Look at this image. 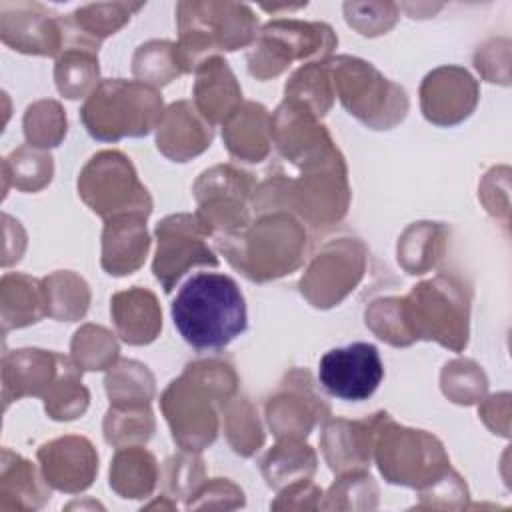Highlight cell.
I'll return each mask as SVG.
<instances>
[{
  "mask_svg": "<svg viewBox=\"0 0 512 512\" xmlns=\"http://www.w3.org/2000/svg\"><path fill=\"white\" fill-rule=\"evenodd\" d=\"M238 376L228 362L200 360L168 384L160 408L174 442L188 452H200L216 440L218 408L236 394Z\"/></svg>",
  "mask_w": 512,
  "mask_h": 512,
  "instance_id": "obj_1",
  "label": "cell"
},
{
  "mask_svg": "<svg viewBox=\"0 0 512 512\" xmlns=\"http://www.w3.org/2000/svg\"><path fill=\"white\" fill-rule=\"evenodd\" d=\"M300 176L290 180L268 178L252 194L258 212L292 210L310 226H330L344 218L350 204L348 172L340 150L334 146L298 164Z\"/></svg>",
  "mask_w": 512,
  "mask_h": 512,
  "instance_id": "obj_2",
  "label": "cell"
},
{
  "mask_svg": "<svg viewBox=\"0 0 512 512\" xmlns=\"http://www.w3.org/2000/svg\"><path fill=\"white\" fill-rule=\"evenodd\" d=\"M170 312L180 336L198 352L226 348L248 326L246 302L236 280L218 272L188 278Z\"/></svg>",
  "mask_w": 512,
  "mask_h": 512,
  "instance_id": "obj_3",
  "label": "cell"
},
{
  "mask_svg": "<svg viewBox=\"0 0 512 512\" xmlns=\"http://www.w3.org/2000/svg\"><path fill=\"white\" fill-rule=\"evenodd\" d=\"M226 260L252 282H268L302 266L308 234L290 212H264L244 230L216 238Z\"/></svg>",
  "mask_w": 512,
  "mask_h": 512,
  "instance_id": "obj_4",
  "label": "cell"
},
{
  "mask_svg": "<svg viewBox=\"0 0 512 512\" xmlns=\"http://www.w3.org/2000/svg\"><path fill=\"white\" fill-rule=\"evenodd\" d=\"M162 114V94L158 88L124 78L102 80L80 110L88 134L100 142L146 136L158 128Z\"/></svg>",
  "mask_w": 512,
  "mask_h": 512,
  "instance_id": "obj_5",
  "label": "cell"
},
{
  "mask_svg": "<svg viewBox=\"0 0 512 512\" xmlns=\"http://www.w3.org/2000/svg\"><path fill=\"white\" fill-rule=\"evenodd\" d=\"M178 50L186 72L216 50H238L256 40L258 18L246 4L236 2H180Z\"/></svg>",
  "mask_w": 512,
  "mask_h": 512,
  "instance_id": "obj_6",
  "label": "cell"
},
{
  "mask_svg": "<svg viewBox=\"0 0 512 512\" xmlns=\"http://www.w3.org/2000/svg\"><path fill=\"white\" fill-rule=\"evenodd\" d=\"M408 330L416 340H434L460 352L468 344L470 290L454 276L420 282L402 298Z\"/></svg>",
  "mask_w": 512,
  "mask_h": 512,
  "instance_id": "obj_7",
  "label": "cell"
},
{
  "mask_svg": "<svg viewBox=\"0 0 512 512\" xmlns=\"http://www.w3.org/2000/svg\"><path fill=\"white\" fill-rule=\"evenodd\" d=\"M326 62L334 94L362 124L388 130L404 120L408 112L404 88L382 76L370 62L356 56H336Z\"/></svg>",
  "mask_w": 512,
  "mask_h": 512,
  "instance_id": "obj_8",
  "label": "cell"
},
{
  "mask_svg": "<svg viewBox=\"0 0 512 512\" xmlns=\"http://www.w3.org/2000/svg\"><path fill=\"white\" fill-rule=\"evenodd\" d=\"M374 458L386 482L418 490L450 470V458L436 436L398 426L390 414L376 434Z\"/></svg>",
  "mask_w": 512,
  "mask_h": 512,
  "instance_id": "obj_9",
  "label": "cell"
},
{
  "mask_svg": "<svg viewBox=\"0 0 512 512\" xmlns=\"http://www.w3.org/2000/svg\"><path fill=\"white\" fill-rule=\"evenodd\" d=\"M338 38L324 22L272 20L256 36L248 52V72L258 80L282 74L294 60H326Z\"/></svg>",
  "mask_w": 512,
  "mask_h": 512,
  "instance_id": "obj_10",
  "label": "cell"
},
{
  "mask_svg": "<svg viewBox=\"0 0 512 512\" xmlns=\"http://www.w3.org/2000/svg\"><path fill=\"white\" fill-rule=\"evenodd\" d=\"M78 194L86 206L104 220L120 214L150 216L152 198L122 152L102 150L82 168Z\"/></svg>",
  "mask_w": 512,
  "mask_h": 512,
  "instance_id": "obj_11",
  "label": "cell"
},
{
  "mask_svg": "<svg viewBox=\"0 0 512 512\" xmlns=\"http://www.w3.org/2000/svg\"><path fill=\"white\" fill-rule=\"evenodd\" d=\"M254 190L252 174L232 164H218L204 170L194 182V196L198 200L196 216L208 234L222 238L244 230L250 224L248 200Z\"/></svg>",
  "mask_w": 512,
  "mask_h": 512,
  "instance_id": "obj_12",
  "label": "cell"
},
{
  "mask_svg": "<svg viewBox=\"0 0 512 512\" xmlns=\"http://www.w3.org/2000/svg\"><path fill=\"white\" fill-rule=\"evenodd\" d=\"M368 250L356 238H338L322 246L300 278L302 296L316 308L340 304L362 280Z\"/></svg>",
  "mask_w": 512,
  "mask_h": 512,
  "instance_id": "obj_13",
  "label": "cell"
},
{
  "mask_svg": "<svg viewBox=\"0 0 512 512\" xmlns=\"http://www.w3.org/2000/svg\"><path fill=\"white\" fill-rule=\"evenodd\" d=\"M208 230L196 214H172L156 226V258L152 264L156 280L170 294L174 284L198 264L218 266V258L206 244Z\"/></svg>",
  "mask_w": 512,
  "mask_h": 512,
  "instance_id": "obj_14",
  "label": "cell"
},
{
  "mask_svg": "<svg viewBox=\"0 0 512 512\" xmlns=\"http://www.w3.org/2000/svg\"><path fill=\"white\" fill-rule=\"evenodd\" d=\"M384 378V364L374 344L352 342L328 350L318 364V382L334 398L362 402Z\"/></svg>",
  "mask_w": 512,
  "mask_h": 512,
  "instance_id": "obj_15",
  "label": "cell"
},
{
  "mask_svg": "<svg viewBox=\"0 0 512 512\" xmlns=\"http://www.w3.org/2000/svg\"><path fill=\"white\" fill-rule=\"evenodd\" d=\"M330 406L314 392L306 370H290L280 390L266 402V420L272 434L280 438H304L318 422L328 420Z\"/></svg>",
  "mask_w": 512,
  "mask_h": 512,
  "instance_id": "obj_16",
  "label": "cell"
},
{
  "mask_svg": "<svg viewBox=\"0 0 512 512\" xmlns=\"http://www.w3.org/2000/svg\"><path fill=\"white\" fill-rule=\"evenodd\" d=\"M0 38L24 54L60 56L64 48L60 16L38 2H0Z\"/></svg>",
  "mask_w": 512,
  "mask_h": 512,
  "instance_id": "obj_17",
  "label": "cell"
},
{
  "mask_svg": "<svg viewBox=\"0 0 512 512\" xmlns=\"http://www.w3.org/2000/svg\"><path fill=\"white\" fill-rule=\"evenodd\" d=\"M478 102V84L460 66H440L420 86V108L428 122L454 126L466 120Z\"/></svg>",
  "mask_w": 512,
  "mask_h": 512,
  "instance_id": "obj_18",
  "label": "cell"
},
{
  "mask_svg": "<svg viewBox=\"0 0 512 512\" xmlns=\"http://www.w3.org/2000/svg\"><path fill=\"white\" fill-rule=\"evenodd\" d=\"M38 462L50 488L66 494L86 490L98 472V454L84 436H62L42 444Z\"/></svg>",
  "mask_w": 512,
  "mask_h": 512,
  "instance_id": "obj_19",
  "label": "cell"
},
{
  "mask_svg": "<svg viewBox=\"0 0 512 512\" xmlns=\"http://www.w3.org/2000/svg\"><path fill=\"white\" fill-rule=\"evenodd\" d=\"M388 412H376L364 420H344L336 418L326 422L320 448L332 472H356L366 470L374 456L376 434Z\"/></svg>",
  "mask_w": 512,
  "mask_h": 512,
  "instance_id": "obj_20",
  "label": "cell"
},
{
  "mask_svg": "<svg viewBox=\"0 0 512 512\" xmlns=\"http://www.w3.org/2000/svg\"><path fill=\"white\" fill-rule=\"evenodd\" d=\"M66 356L40 350L20 348L2 356V400L8 406L24 396L44 398L54 380L58 378Z\"/></svg>",
  "mask_w": 512,
  "mask_h": 512,
  "instance_id": "obj_21",
  "label": "cell"
},
{
  "mask_svg": "<svg viewBox=\"0 0 512 512\" xmlns=\"http://www.w3.org/2000/svg\"><path fill=\"white\" fill-rule=\"evenodd\" d=\"M212 136V124L200 116L196 106L188 100H178L162 114L156 128V146L166 158L188 162L210 148Z\"/></svg>",
  "mask_w": 512,
  "mask_h": 512,
  "instance_id": "obj_22",
  "label": "cell"
},
{
  "mask_svg": "<svg viewBox=\"0 0 512 512\" xmlns=\"http://www.w3.org/2000/svg\"><path fill=\"white\" fill-rule=\"evenodd\" d=\"M148 248L146 216L120 214L104 222L100 264L108 274L126 276L136 272L144 264Z\"/></svg>",
  "mask_w": 512,
  "mask_h": 512,
  "instance_id": "obj_23",
  "label": "cell"
},
{
  "mask_svg": "<svg viewBox=\"0 0 512 512\" xmlns=\"http://www.w3.org/2000/svg\"><path fill=\"white\" fill-rule=\"evenodd\" d=\"M194 106L210 122H224L228 114L242 104V90L226 60L208 56L196 66Z\"/></svg>",
  "mask_w": 512,
  "mask_h": 512,
  "instance_id": "obj_24",
  "label": "cell"
},
{
  "mask_svg": "<svg viewBox=\"0 0 512 512\" xmlns=\"http://www.w3.org/2000/svg\"><path fill=\"white\" fill-rule=\"evenodd\" d=\"M222 140L234 158L260 162L272 144V116L258 102H242L222 122Z\"/></svg>",
  "mask_w": 512,
  "mask_h": 512,
  "instance_id": "obj_25",
  "label": "cell"
},
{
  "mask_svg": "<svg viewBox=\"0 0 512 512\" xmlns=\"http://www.w3.org/2000/svg\"><path fill=\"white\" fill-rule=\"evenodd\" d=\"M142 4H88L74 10L70 16H60L64 32V48L80 46L98 52L100 42L120 30ZM62 48V50H64Z\"/></svg>",
  "mask_w": 512,
  "mask_h": 512,
  "instance_id": "obj_26",
  "label": "cell"
},
{
  "mask_svg": "<svg viewBox=\"0 0 512 512\" xmlns=\"http://www.w3.org/2000/svg\"><path fill=\"white\" fill-rule=\"evenodd\" d=\"M110 314L118 336L132 346H144L156 340L162 328V310L154 292L134 286L118 292L110 300Z\"/></svg>",
  "mask_w": 512,
  "mask_h": 512,
  "instance_id": "obj_27",
  "label": "cell"
},
{
  "mask_svg": "<svg viewBox=\"0 0 512 512\" xmlns=\"http://www.w3.org/2000/svg\"><path fill=\"white\" fill-rule=\"evenodd\" d=\"M50 484L38 474L34 464L20 454L2 450L0 510H36L50 500Z\"/></svg>",
  "mask_w": 512,
  "mask_h": 512,
  "instance_id": "obj_28",
  "label": "cell"
},
{
  "mask_svg": "<svg viewBox=\"0 0 512 512\" xmlns=\"http://www.w3.org/2000/svg\"><path fill=\"white\" fill-rule=\"evenodd\" d=\"M2 332L36 324L48 316L44 282L20 272H8L0 282Z\"/></svg>",
  "mask_w": 512,
  "mask_h": 512,
  "instance_id": "obj_29",
  "label": "cell"
},
{
  "mask_svg": "<svg viewBox=\"0 0 512 512\" xmlns=\"http://www.w3.org/2000/svg\"><path fill=\"white\" fill-rule=\"evenodd\" d=\"M158 480L156 458L142 446L118 448L110 464V488L122 498H146Z\"/></svg>",
  "mask_w": 512,
  "mask_h": 512,
  "instance_id": "obj_30",
  "label": "cell"
},
{
  "mask_svg": "<svg viewBox=\"0 0 512 512\" xmlns=\"http://www.w3.org/2000/svg\"><path fill=\"white\" fill-rule=\"evenodd\" d=\"M266 484L274 490L312 478L316 472V454L300 438H280L278 444L266 452L260 462Z\"/></svg>",
  "mask_w": 512,
  "mask_h": 512,
  "instance_id": "obj_31",
  "label": "cell"
},
{
  "mask_svg": "<svg viewBox=\"0 0 512 512\" xmlns=\"http://www.w3.org/2000/svg\"><path fill=\"white\" fill-rule=\"evenodd\" d=\"M446 226L416 222L398 240V262L408 274H424L438 264L446 248Z\"/></svg>",
  "mask_w": 512,
  "mask_h": 512,
  "instance_id": "obj_32",
  "label": "cell"
},
{
  "mask_svg": "<svg viewBox=\"0 0 512 512\" xmlns=\"http://www.w3.org/2000/svg\"><path fill=\"white\" fill-rule=\"evenodd\" d=\"M98 52L70 46L60 52L54 66L56 88L64 98L76 100L90 96L98 82Z\"/></svg>",
  "mask_w": 512,
  "mask_h": 512,
  "instance_id": "obj_33",
  "label": "cell"
},
{
  "mask_svg": "<svg viewBox=\"0 0 512 512\" xmlns=\"http://www.w3.org/2000/svg\"><path fill=\"white\" fill-rule=\"evenodd\" d=\"M110 406H150L154 398V376L142 362L118 360L104 378Z\"/></svg>",
  "mask_w": 512,
  "mask_h": 512,
  "instance_id": "obj_34",
  "label": "cell"
},
{
  "mask_svg": "<svg viewBox=\"0 0 512 512\" xmlns=\"http://www.w3.org/2000/svg\"><path fill=\"white\" fill-rule=\"evenodd\" d=\"M326 60L304 64L290 76V80L284 86L286 100L302 104L316 118L324 116L330 110L332 98H334L330 70H328Z\"/></svg>",
  "mask_w": 512,
  "mask_h": 512,
  "instance_id": "obj_35",
  "label": "cell"
},
{
  "mask_svg": "<svg viewBox=\"0 0 512 512\" xmlns=\"http://www.w3.org/2000/svg\"><path fill=\"white\" fill-rule=\"evenodd\" d=\"M48 316L60 322L80 320L88 312L90 288L84 278L70 270H58L42 278Z\"/></svg>",
  "mask_w": 512,
  "mask_h": 512,
  "instance_id": "obj_36",
  "label": "cell"
},
{
  "mask_svg": "<svg viewBox=\"0 0 512 512\" xmlns=\"http://www.w3.org/2000/svg\"><path fill=\"white\" fill-rule=\"evenodd\" d=\"M132 72L140 82L158 88L184 74L186 66L176 42L150 40L134 52Z\"/></svg>",
  "mask_w": 512,
  "mask_h": 512,
  "instance_id": "obj_37",
  "label": "cell"
},
{
  "mask_svg": "<svg viewBox=\"0 0 512 512\" xmlns=\"http://www.w3.org/2000/svg\"><path fill=\"white\" fill-rule=\"evenodd\" d=\"M4 192L12 184L22 192H38L52 180L54 162L52 156L44 150L32 146H20L12 150L4 162Z\"/></svg>",
  "mask_w": 512,
  "mask_h": 512,
  "instance_id": "obj_38",
  "label": "cell"
},
{
  "mask_svg": "<svg viewBox=\"0 0 512 512\" xmlns=\"http://www.w3.org/2000/svg\"><path fill=\"white\" fill-rule=\"evenodd\" d=\"M90 392L82 384V370L74 360L66 358L58 378L44 396L46 414L52 420H74L88 408Z\"/></svg>",
  "mask_w": 512,
  "mask_h": 512,
  "instance_id": "obj_39",
  "label": "cell"
},
{
  "mask_svg": "<svg viewBox=\"0 0 512 512\" xmlns=\"http://www.w3.org/2000/svg\"><path fill=\"white\" fill-rule=\"evenodd\" d=\"M224 432L232 450L244 458L252 456L264 444V430L258 412L246 396L234 394L222 406Z\"/></svg>",
  "mask_w": 512,
  "mask_h": 512,
  "instance_id": "obj_40",
  "label": "cell"
},
{
  "mask_svg": "<svg viewBox=\"0 0 512 512\" xmlns=\"http://www.w3.org/2000/svg\"><path fill=\"white\" fill-rule=\"evenodd\" d=\"M154 428L150 406H110L104 416V440L114 448L146 444Z\"/></svg>",
  "mask_w": 512,
  "mask_h": 512,
  "instance_id": "obj_41",
  "label": "cell"
},
{
  "mask_svg": "<svg viewBox=\"0 0 512 512\" xmlns=\"http://www.w3.org/2000/svg\"><path fill=\"white\" fill-rule=\"evenodd\" d=\"M118 342L110 330L84 324L72 338V360L80 370H106L118 360Z\"/></svg>",
  "mask_w": 512,
  "mask_h": 512,
  "instance_id": "obj_42",
  "label": "cell"
},
{
  "mask_svg": "<svg viewBox=\"0 0 512 512\" xmlns=\"http://www.w3.org/2000/svg\"><path fill=\"white\" fill-rule=\"evenodd\" d=\"M24 136L28 146L46 150L66 136V114L56 100H38L26 108Z\"/></svg>",
  "mask_w": 512,
  "mask_h": 512,
  "instance_id": "obj_43",
  "label": "cell"
},
{
  "mask_svg": "<svg viewBox=\"0 0 512 512\" xmlns=\"http://www.w3.org/2000/svg\"><path fill=\"white\" fill-rule=\"evenodd\" d=\"M364 318L366 326L380 340L392 346H410L414 342L404 318V304L400 296H388L370 302L364 312Z\"/></svg>",
  "mask_w": 512,
  "mask_h": 512,
  "instance_id": "obj_44",
  "label": "cell"
},
{
  "mask_svg": "<svg viewBox=\"0 0 512 512\" xmlns=\"http://www.w3.org/2000/svg\"><path fill=\"white\" fill-rule=\"evenodd\" d=\"M378 506V486L370 474L364 470L344 472L328 490L326 502L322 508H342V510H356V508H376Z\"/></svg>",
  "mask_w": 512,
  "mask_h": 512,
  "instance_id": "obj_45",
  "label": "cell"
},
{
  "mask_svg": "<svg viewBox=\"0 0 512 512\" xmlns=\"http://www.w3.org/2000/svg\"><path fill=\"white\" fill-rule=\"evenodd\" d=\"M442 392L456 404L478 402L488 388L482 368L474 360H452L440 374Z\"/></svg>",
  "mask_w": 512,
  "mask_h": 512,
  "instance_id": "obj_46",
  "label": "cell"
},
{
  "mask_svg": "<svg viewBox=\"0 0 512 512\" xmlns=\"http://www.w3.org/2000/svg\"><path fill=\"white\" fill-rule=\"evenodd\" d=\"M166 488L174 496L190 498L204 482V462L194 452L184 450V454L166 460Z\"/></svg>",
  "mask_w": 512,
  "mask_h": 512,
  "instance_id": "obj_47",
  "label": "cell"
},
{
  "mask_svg": "<svg viewBox=\"0 0 512 512\" xmlns=\"http://www.w3.org/2000/svg\"><path fill=\"white\" fill-rule=\"evenodd\" d=\"M346 22L362 36L386 34L398 20L396 4H344Z\"/></svg>",
  "mask_w": 512,
  "mask_h": 512,
  "instance_id": "obj_48",
  "label": "cell"
},
{
  "mask_svg": "<svg viewBox=\"0 0 512 512\" xmlns=\"http://www.w3.org/2000/svg\"><path fill=\"white\" fill-rule=\"evenodd\" d=\"M244 504V492L228 478H212L188 498L186 508H238Z\"/></svg>",
  "mask_w": 512,
  "mask_h": 512,
  "instance_id": "obj_49",
  "label": "cell"
},
{
  "mask_svg": "<svg viewBox=\"0 0 512 512\" xmlns=\"http://www.w3.org/2000/svg\"><path fill=\"white\" fill-rule=\"evenodd\" d=\"M322 490L310 482V478L306 480H298L292 482L288 486H284L278 494V498L272 502L274 510H284V508H322L320 502Z\"/></svg>",
  "mask_w": 512,
  "mask_h": 512,
  "instance_id": "obj_50",
  "label": "cell"
}]
</instances>
